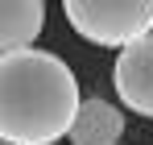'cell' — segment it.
<instances>
[{
    "mask_svg": "<svg viewBox=\"0 0 153 145\" xmlns=\"http://www.w3.org/2000/svg\"><path fill=\"white\" fill-rule=\"evenodd\" d=\"M79 112L75 71L37 46L0 54V141L54 145L71 133Z\"/></svg>",
    "mask_w": 153,
    "mask_h": 145,
    "instance_id": "cell-1",
    "label": "cell"
},
{
    "mask_svg": "<svg viewBox=\"0 0 153 145\" xmlns=\"http://www.w3.org/2000/svg\"><path fill=\"white\" fill-rule=\"evenodd\" d=\"M66 21L91 46L120 50L153 33V0H62Z\"/></svg>",
    "mask_w": 153,
    "mask_h": 145,
    "instance_id": "cell-2",
    "label": "cell"
},
{
    "mask_svg": "<svg viewBox=\"0 0 153 145\" xmlns=\"http://www.w3.org/2000/svg\"><path fill=\"white\" fill-rule=\"evenodd\" d=\"M112 83H116V96L128 112L153 116V33L120 46L116 67H112Z\"/></svg>",
    "mask_w": 153,
    "mask_h": 145,
    "instance_id": "cell-3",
    "label": "cell"
},
{
    "mask_svg": "<svg viewBox=\"0 0 153 145\" xmlns=\"http://www.w3.org/2000/svg\"><path fill=\"white\" fill-rule=\"evenodd\" d=\"M66 137H71V145H116L124 137V112L100 96L79 99V112Z\"/></svg>",
    "mask_w": 153,
    "mask_h": 145,
    "instance_id": "cell-4",
    "label": "cell"
},
{
    "mask_svg": "<svg viewBox=\"0 0 153 145\" xmlns=\"http://www.w3.org/2000/svg\"><path fill=\"white\" fill-rule=\"evenodd\" d=\"M46 25V0H0V54L33 46Z\"/></svg>",
    "mask_w": 153,
    "mask_h": 145,
    "instance_id": "cell-5",
    "label": "cell"
},
{
    "mask_svg": "<svg viewBox=\"0 0 153 145\" xmlns=\"http://www.w3.org/2000/svg\"><path fill=\"white\" fill-rule=\"evenodd\" d=\"M0 145H8V141H0Z\"/></svg>",
    "mask_w": 153,
    "mask_h": 145,
    "instance_id": "cell-6",
    "label": "cell"
},
{
    "mask_svg": "<svg viewBox=\"0 0 153 145\" xmlns=\"http://www.w3.org/2000/svg\"><path fill=\"white\" fill-rule=\"evenodd\" d=\"M116 145H120V141H116Z\"/></svg>",
    "mask_w": 153,
    "mask_h": 145,
    "instance_id": "cell-7",
    "label": "cell"
}]
</instances>
